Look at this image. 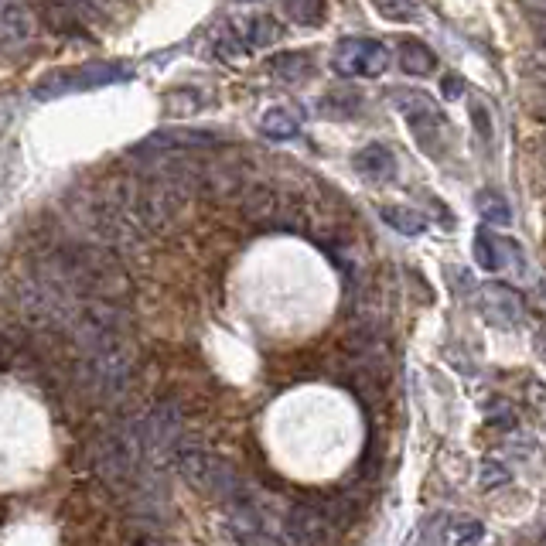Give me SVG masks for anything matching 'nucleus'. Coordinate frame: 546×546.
Here are the masks:
<instances>
[{
    "instance_id": "nucleus-20",
    "label": "nucleus",
    "mask_w": 546,
    "mask_h": 546,
    "mask_svg": "<svg viewBox=\"0 0 546 546\" xmlns=\"http://www.w3.org/2000/svg\"><path fill=\"white\" fill-rule=\"evenodd\" d=\"M400 65L407 76H430L437 69V55L430 52L424 41L417 38H403L400 41Z\"/></svg>"
},
{
    "instance_id": "nucleus-21",
    "label": "nucleus",
    "mask_w": 546,
    "mask_h": 546,
    "mask_svg": "<svg viewBox=\"0 0 546 546\" xmlns=\"http://www.w3.org/2000/svg\"><path fill=\"white\" fill-rule=\"evenodd\" d=\"M379 215H383L386 226L396 229L400 236H424L427 233V219H424V215L413 212V209H403V205H383Z\"/></svg>"
},
{
    "instance_id": "nucleus-6",
    "label": "nucleus",
    "mask_w": 546,
    "mask_h": 546,
    "mask_svg": "<svg viewBox=\"0 0 546 546\" xmlns=\"http://www.w3.org/2000/svg\"><path fill=\"white\" fill-rule=\"evenodd\" d=\"M134 72L120 62H89L79 65V69H62L45 76L35 86L38 99H55V96H72V93H89V89L99 86H113V82H127Z\"/></svg>"
},
{
    "instance_id": "nucleus-1",
    "label": "nucleus",
    "mask_w": 546,
    "mask_h": 546,
    "mask_svg": "<svg viewBox=\"0 0 546 546\" xmlns=\"http://www.w3.org/2000/svg\"><path fill=\"white\" fill-rule=\"evenodd\" d=\"M103 195L134 219L144 236H161L188 209V181L178 175H140L106 181Z\"/></svg>"
},
{
    "instance_id": "nucleus-26",
    "label": "nucleus",
    "mask_w": 546,
    "mask_h": 546,
    "mask_svg": "<svg viewBox=\"0 0 546 546\" xmlns=\"http://www.w3.org/2000/svg\"><path fill=\"white\" fill-rule=\"evenodd\" d=\"M355 110H359V96L332 93V96L321 99V113H325V117H352Z\"/></svg>"
},
{
    "instance_id": "nucleus-17",
    "label": "nucleus",
    "mask_w": 546,
    "mask_h": 546,
    "mask_svg": "<svg viewBox=\"0 0 546 546\" xmlns=\"http://www.w3.org/2000/svg\"><path fill=\"white\" fill-rule=\"evenodd\" d=\"M506 256H519L516 246L509 243V239H499V236H492L488 229H478V236H475V263L482 270H502L506 267Z\"/></svg>"
},
{
    "instance_id": "nucleus-10",
    "label": "nucleus",
    "mask_w": 546,
    "mask_h": 546,
    "mask_svg": "<svg viewBox=\"0 0 546 546\" xmlns=\"http://www.w3.org/2000/svg\"><path fill=\"white\" fill-rule=\"evenodd\" d=\"M400 99V113L403 120L410 123V134L417 137V144L424 147V151H434V140H441V134L448 130V120H444V113L437 110V103L430 99L427 93H393Z\"/></svg>"
},
{
    "instance_id": "nucleus-2",
    "label": "nucleus",
    "mask_w": 546,
    "mask_h": 546,
    "mask_svg": "<svg viewBox=\"0 0 546 546\" xmlns=\"http://www.w3.org/2000/svg\"><path fill=\"white\" fill-rule=\"evenodd\" d=\"M69 219L76 222V229L86 236V243L106 246V250H137L144 243V233L134 226L127 212L120 205H113L103 192H79L72 198Z\"/></svg>"
},
{
    "instance_id": "nucleus-18",
    "label": "nucleus",
    "mask_w": 546,
    "mask_h": 546,
    "mask_svg": "<svg viewBox=\"0 0 546 546\" xmlns=\"http://www.w3.org/2000/svg\"><path fill=\"white\" fill-rule=\"evenodd\" d=\"M260 134L270 140H294L301 134V117L287 106H273L260 117Z\"/></svg>"
},
{
    "instance_id": "nucleus-24",
    "label": "nucleus",
    "mask_w": 546,
    "mask_h": 546,
    "mask_svg": "<svg viewBox=\"0 0 546 546\" xmlns=\"http://www.w3.org/2000/svg\"><path fill=\"white\" fill-rule=\"evenodd\" d=\"M284 11L291 14L297 24L314 28V24L325 21V0H284Z\"/></svg>"
},
{
    "instance_id": "nucleus-19",
    "label": "nucleus",
    "mask_w": 546,
    "mask_h": 546,
    "mask_svg": "<svg viewBox=\"0 0 546 546\" xmlns=\"http://www.w3.org/2000/svg\"><path fill=\"white\" fill-rule=\"evenodd\" d=\"M475 209L488 222V226H495V229L512 226V205H509V198L502 195V192H495V188H482V192L475 195Z\"/></svg>"
},
{
    "instance_id": "nucleus-28",
    "label": "nucleus",
    "mask_w": 546,
    "mask_h": 546,
    "mask_svg": "<svg viewBox=\"0 0 546 546\" xmlns=\"http://www.w3.org/2000/svg\"><path fill=\"white\" fill-rule=\"evenodd\" d=\"M444 93H448V96H458V93H461V82H458V79H444Z\"/></svg>"
},
{
    "instance_id": "nucleus-12",
    "label": "nucleus",
    "mask_w": 546,
    "mask_h": 546,
    "mask_svg": "<svg viewBox=\"0 0 546 546\" xmlns=\"http://www.w3.org/2000/svg\"><path fill=\"white\" fill-rule=\"evenodd\" d=\"M226 144V137L215 130H195V127H178V130H157L137 147L134 154H171V151H205V147Z\"/></svg>"
},
{
    "instance_id": "nucleus-8",
    "label": "nucleus",
    "mask_w": 546,
    "mask_h": 546,
    "mask_svg": "<svg viewBox=\"0 0 546 546\" xmlns=\"http://www.w3.org/2000/svg\"><path fill=\"white\" fill-rule=\"evenodd\" d=\"M335 516L328 509V499L321 502H297V506L287 509L284 519V533L294 546H328L338 533Z\"/></svg>"
},
{
    "instance_id": "nucleus-16",
    "label": "nucleus",
    "mask_w": 546,
    "mask_h": 546,
    "mask_svg": "<svg viewBox=\"0 0 546 546\" xmlns=\"http://www.w3.org/2000/svg\"><path fill=\"white\" fill-rule=\"evenodd\" d=\"M352 164L362 178L372 181V185H386V181L396 178V157L390 147H383V144H366L359 154H355Z\"/></svg>"
},
{
    "instance_id": "nucleus-15",
    "label": "nucleus",
    "mask_w": 546,
    "mask_h": 546,
    "mask_svg": "<svg viewBox=\"0 0 546 546\" xmlns=\"http://www.w3.org/2000/svg\"><path fill=\"white\" fill-rule=\"evenodd\" d=\"M35 35V14L28 0H0V41L4 45H28Z\"/></svg>"
},
{
    "instance_id": "nucleus-7",
    "label": "nucleus",
    "mask_w": 546,
    "mask_h": 546,
    "mask_svg": "<svg viewBox=\"0 0 546 546\" xmlns=\"http://www.w3.org/2000/svg\"><path fill=\"white\" fill-rule=\"evenodd\" d=\"M332 69L345 79H379L390 69V48L376 38H342L335 45Z\"/></svg>"
},
{
    "instance_id": "nucleus-27",
    "label": "nucleus",
    "mask_w": 546,
    "mask_h": 546,
    "mask_svg": "<svg viewBox=\"0 0 546 546\" xmlns=\"http://www.w3.org/2000/svg\"><path fill=\"white\" fill-rule=\"evenodd\" d=\"M512 475L506 465H499V461H485L482 465V485L485 488H495V485H509Z\"/></svg>"
},
{
    "instance_id": "nucleus-5",
    "label": "nucleus",
    "mask_w": 546,
    "mask_h": 546,
    "mask_svg": "<svg viewBox=\"0 0 546 546\" xmlns=\"http://www.w3.org/2000/svg\"><path fill=\"white\" fill-rule=\"evenodd\" d=\"M144 461V444H140L137 420L106 430L96 441V468L110 482H130Z\"/></svg>"
},
{
    "instance_id": "nucleus-11",
    "label": "nucleus",
    "mask_w": 546,
    "mask_h": 546,
    "mask_svg": "<svg viewBox=\"0 0 546 546\" xmlns=\"http://www.w3.org/2000/svg\"><path fill=\"white\" fill-rule=\"evenodd\" d=\"M226 516H229V533H233L243 546H287L267 526V519H263V509L256 506L250 495H243V499L229 502Z\"/></svg>"
},
{
    "instance_id": "nucleus-14",
    "label": "nucleus",
    "mask_w": 546,
    "mask_h": 546,
    "mask_svg": "<svg viewBox=\"0 0 546 546\" xmlns=\"http://www.w3.org/2000/svg\"><path fill=\"white\" fill-rule=\"evenodd\" d=\"M280 24L263 14H250V18H236L229 28V45L243 48V52H256V48H270L280 41Z\"/></svg>"
},
{
    "instance_id": "nucleus-22",
    "label": "nucleus",
    "mask_w": 546,
    "mask_h": 546,
    "mask_svg": "<svg viewBox=\"0 0 546 546\" xmlns=\"http://www.w3.org/2000/svg\"><path fill=\"white\" fill-rule=\"evenodd\" d=\"M267 69L284 82H301L311 76V59L304 52H280L267 62Z\"/></svg>"
},
{
    "instance_id": "nucleus-25",
    "label": "nucleus",
    "mask_w": 546,
    "mask_h": 546,
    "mask_svg": "<svg viewBox=\"0 0 546 546\" xmlns=\"http://www.w3.org/2000/svg\"><path fill=\"white\" fill-rule=\"evenodd\" d=\"M372 7L379 11V18L396 24H407L417 18V4L413 0H372Z\"/></svg>"
},
{
    "instance_id": "nucleus-9",
    "label": "nucleus",
    "mask_w": 546,
    "mask_h": 546,
    "mask_svg": "<svg viewBox=\"0 0 546 546\" xmlns=\"http://www.w3.org/2000/svg\"><path fill=\"white\" fill-rule=\"evenodd\" d=\"M140 444H144V458H168L178 451L181 434H185V417L175 403H157L137 420Z\"/></svg>"
},
{
    "instance_id": "nucleus-4",
    "label": "nucleus",
    "mask_w": 546,
    "mask_h": 546,
    "mask_svg": "<svg viewBox=\"0 0 546 546\" xmlns=\"http://www.w3.org/2000/svg\"><path fill=\"white\" fill-rule=\"evenodd\" d=\"M175 465L188 485L205 495H212V499L222 502V506H229V502L246 495L239 471L229 465V461L215 458L209 451H175Z\"/></svg>"
},
{
    "instance_id": "nucleus-29",
    "label": "nucleus",
    "mask_w": 546,
    "mask_h": 546,
    "mask_svg": "<svg viewBox=\"0 0 546 546\" xmlns=\"http://www.w3.org/2000/svg\"><path fill=\"white\" fill-rule=\"evenodd\" d=\"M0 349H4V338H0Z\"/></svg>"
},
{
    "instance_id": "nucleus-13",
    "label": "nucleus",
    "mask_w": 546,
    "mask_h": 546,
    "mask_svg": "<svg viewBox=\"0 0 546 546\" xmlns=\"http://www.w3.org/2000/svg\"><path fill=\"white\" fill-rule=\"evenodd\" d=\"M478 304H482V314L488 325L506 328V332L523 325V297L512 291L509 284H485Z\"/></svg>"
},
{
    "instance_id": "nucleus-3",
    "label": "nucleus",
    "mask_w": 546,
    "mask_h": 546,
    "mask_svg": "<svg viewBox=\"0 0 546 546\" xmlns=\"http://www.w3.org/2000/svg\"><path fill=\"white\" fill-rule=\"evenodd\" d=\"M130 376H134V345L127 342V335H103L86 342L79 383L89 396L117 400L130 386Z\"/></svg>"
},
{
    "instance_id": "nucleus-23",
    "label": "nucleus",
    "mask_w": 546,
    "mask_h": 546,
    "mask_svg": "<svg viewBox=\"0 0 546 546\" xmlns=\"http://www.w3.org/2000/svg\"><path fill=\"white\" fill-rule=\"evenodd\" d=\"M482 536H485L482 523L471 516H454L448 523V546H468V543H478Z\"/></svg>"
}]
</instances>
